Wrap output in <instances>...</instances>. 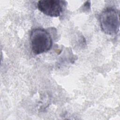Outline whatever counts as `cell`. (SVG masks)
I'll list each match as a JSON object with an SVG mask.
<instances>
[{"label":"cell","instance_id":"obj_1","mask_svg":"<svg viewBox=\"0 0 120 120\" xmlns=\"http://www.w3.org/2000/svg\"><path fill=\"white\" fill-rule=\"evenodd\" d=\"M31 50L35 54H40L48 51L52 46V39L45 30L37 28L33 30L30 35Z\"/></svg>","mask_w":120,"mask_h":120},{"label":"cell","instance_id":"obj_2","mask_svg":"<svg viewBox=\"0 0 120 120\" xmlns=\"http://www.w3.org/2000/svg\"><path fill=\"white\" fill-rule=\"evenodd\" d=\"M120 13L118 10L111 7L105 8L101 13L99 21L101 29L106 34H117L120 28Z\"/></svg>","mask_w":120,"mask_h":120},{"label":"cell","instance_id":"obj_3","mask_svg":"<svg viewBox=\"0 0 120 120\" xmlns=\"http://www.w3.org/2000/svg\"><path fill=\"white\" fill-rule=\"evenodd\" d=\"M65 1L59 0H39L37 8L44 14L51 17H58L62 12Z\"/></svg>","mask_w":120,"mask_h":120}]
</instances>
